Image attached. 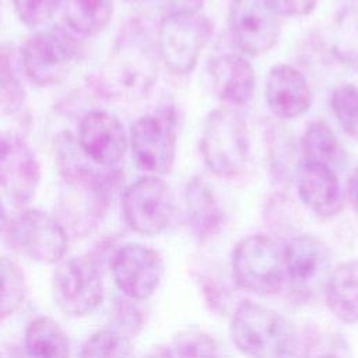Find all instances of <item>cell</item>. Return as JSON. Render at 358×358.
Masks as SVG:
<instances>
[{
    "mask_svg": "<svg viewBox=\"0 0 358 358\" xmlns=\"http://www.w3.org/2000/svg\"><path fill=\"white\" fill-rule=\"evenodd\" d=\"M155 48L138 24H129L116 39L98 74V90L110 99L136 101L157 81Z\"/></svg>",
    "mask_w": 358,
    "mask_h": 358,
    "instance_id": "6da1fadb",
    "label": "cell"
},
{
    "mask_svg": "<svg viewBox=\"0 0 358 358\" xmlns=\"http://www.w3.org/2000/svg\"><path fill=\"white\" fill-rule=\"evenodd\" d=\"M231 336L236 348L248 358H291L296 348L292 324L278 312L250 301L235 308Z\"/></svg>",
    "mask_w": 358,
    "mask_h": 358,
    "instance_id": "7a4b0ae2",
    "label": "cell"
},
{
    "mask_svg": "<svg viewBox=\"0 0 358 358\" xmlns=\"http://www.w3.org/2000/svg\"><path fill=\"white\" fill-rule=\"evenodd\" d=\"M200 150L213 173L222 178L239 175L249 155V131L243 116L232 106L213 109L203 123Z\"/></svg>",
    "mask_w": 358,
    "mask_h": 358,
    "instance_id": "3957f363",
    "label": "cell"
},
{
    "mask_svg": "<svg viewBox=\"0 0 358 358\" xmlns=\"http://www.w3.org/2000/svg\"><path fill=\"white\" fill-rule=\"evenodd\" d=\"M81 45L77 35L62 27H52L28 36L21 46L25 76L36 85L62 83L77 64Z\"/></svg>",
    "mask_w": 358,
    "mask_h": 358,
    "instance_id": "277c9868",
    "label": "cell"
},
{
    "mask_svg": "<svg viewBox=\"0 0 358 358\" xmlns=\"http://www.w3.org/2000/svg\"><path fill=\"white\" fill-rule=\"evenodd\" d=\"M176 131V112L169 105L138 117L131 124L129 136L136 168L145 175L169 173L175 162Z\"/></svg>",
    "mask_w": 358,
    "mask_h": 358,
    "instance_id": "5b68a950",
    "label": "cell"
},
{
    "mask_svg": "<svg viewBox=\"0 0 358 358\" xmlns=\"http://www.w3.org/2000/svg\"><path fill=\"white\" fill-rule=\"evenodd\" d=\"M231 267L236 285L256 295H274L285 281L282 253L273 239L262 234L249 235L236 243Z\"/></svg>",
    "mask_w": 358,
    "mask_h": 358,
    "instance_id": "8992f818",
    "label": "cell"
},
{
    "mask_svg": "<svg viewBox=\"0 0 358 358\" xmlns=\"http://www.w3.org/2000/svg\"><path fill=\"white\" fill-rule=\"evenodd\" d=\"M211 35L213 24L200 13L164 15L158 25L157 48L169 71L189 74Z\"/></svg>",
    "mask_w": 358,
    "mask_h": 358,
    "instance_id": "52a82bcc",
    "label": "cell"
},
{
    "mask_svg": "<svg viewBox=\"0 0 358 358\" xmlns=\"http://www.w3.org/2000/svg\"><path fill=\"white\" fill-rule=\"evenodd\" d=\"M52 294L62 312L73 317L91 315L103 299L99 264L92 257H71L57 264L52 277Z\"/></svg>",
    "mask_w": 358,
    "mask_h": 358,
    "instance_id": "ba28073f",
    "label": "cell"
},
{
    "mask_svg": "<svg viewBox=\"0 0 358 358\" xmlns=\"http://www.w3.org/2000/svg\"><path fill=\"white\" fill-rule=\"evenodd\" d=\"M6 228L8 246L29 260L55 264L66 255L69 243L66 229L59 220L42 210H25Z\"/></svg>",
    "mask_w": 358,
    "mask_h": 358,
    "instance_id": "9c48e42d",
    "label": "cell"
},
{
    "mask_svg": "<svg viewBox=\"0 0 358 358\" xmlns=\"http://www.w3.org/2000/svg\"><path fill=\"white\" fill-rule=\"evenodd\" d=\"M122 211L134 232L155 236L168 227L173 214L171 189L159 176L144 175L124 190Z\"/></svg>",
    "mask_w": 358,
    "mask_h": 358,
    "instance_id": "30bf717a",
    "label": "cell"
},
{
    "mask_svg": "<svg viewBox=\"0 0 358 358\" xmlns=\"http://www.w3.org/2000/svg\"><path fill=\"white\" fill-rule=\"evenodd\" d=\"M285 280L295 295L309 299L324 291L331 273L327 246L316 236L302 234L292 238L282 253Z\"/></svg>",
    "mask_w": 358,
    "mask_h": 358,
    "instance_id": "8fae6325",
    "label": "cell"
},
{
    "mask_svg": "<svg viewBox=\"0 0 358 358\" xmlns=\"http://www.w3.org/2000/svg\"><path fill=\"white\" fill-rule=\"evenodd\" d=\"M110 270L116 287L133 301L148 299L159 287L164 273L157 250L141 243H126L110 256Z\"/></svg>",
    "mask_w": 358,
    "mask_h": 358,
    "instance_id": "7c38bea8",
    "label": "cell"
},
{
    "mask_svg": "<svg viewBox=\"0 0 358 358\" xmlns=\"http://www.w3.org/2000/svg\"><path fill=\"white\" fill-rule=\"evenodd\" d=\"M228 25L236 48L249 56H260L278 41L280 17L267 0H229Z\"/></svg>",
    "mask_w": 358,
    "mask_h": 358,
    "instance_id": "4fadbf2b",
    "label": "cell"
},
{
    "mask_svg": "<svg viewBox=\"0 0 358 358\" xmlns=\"http://www.w3.org/2000/svg\"><path fill=\"white\" fill-rule=\"evenodd\" d=\"M41 180L39 162L17 134L0 130V189L17 206L28 204Z\"/></svg>",
    "mask_w": 358,
    "mask_h": 358,
    "instance_id": "5bb4252c",
    "label": "cell"
},
{
    "mask_svg": "<svg viewBox=\"0 0 358 358\" xmlns=\"http://www.w3.org/2000/svg\"><path fill=\"white\" fill-rule=\"evenodd\" d=\"M77 143L84 154L102 168H115L129 147L122 120L106 110H91L81 119Z\"/></svg>",
    "mask_w": 358,
    "mask_h": 358,
    "instance_id": "9a60e30c",
    "label": "cell"
},
{
    "mask_svg": "<svg viewBox=\"0 0 358 358\" xmlns=\"http://www.w3.org/2000/svg\"><path fill=\"white\" fill-rule=\"evenodd\" d=\"M296 190L317 217L333 218L344 206V192L331 166L302 159L296 166Z\"/></svg>",
    "mask_w": 358,
    "mask_h": 358,
    "instance_id": "2e32d148",
    "label": "cell"
},
{
    "mask_svg": "<svg viewBox=\"0 0 358 358\" xmlns=\"http://www.w3.org/2000/svg\"><path fill=\"white\" fill-rule=\"evenodd\" d=\"M264 96L271 113L280 119H296L305 115L313 102V92L306 78L289 64L270 69Z\"/></svg>",
    "mask_w": 358,
    "mask_h": 358,
    "instance_id": "e0dca14e",
    "label": "cell"
},
{
    "mask_svg": "<svg viewBox=\"0 0 358 358\" xmlns=\"http://www.w3.org/2000/svg\"><path fill=\"white\" fill-rule=\"evenodd\" d=\"M208 71L215 95L228 105H246L253 98L256 74L241 55L224 53L211 59Z\"/></svg>",
    "mask_w": 358,
    "mask_h": 358,
    "instance_id": "ac0fdd59",
    "label": "cell"
},
{
    "mask_svg": "<svg viewBox=\"0 0 358 358\" xmlns=\"http://www.w3.org/2000/svg\"><path fill=\"white\" fill-rule=\"evenodd\" d=\"M110 192L95 187L69 186L60 204L63 228L74 236H85L95 231L106 214Z\"/></svg>",
    "mask_w": 358,
    "mask_h": 358,
    "instance_id": "d6986e66",
    "label": "cell"
},
{
    "mask_svg": "<svg viewBox=\"0 0 358 358\" xmlns=\"http://www.w3.org/2000/svg\"><path fill=\"white\" fill-rule=\"evenodd\" d=\"M185 211L192 234L200 241L214 236L225 218L213 187L200 176L190 179L186 185Z\"/></svg>",
    "mask_w": 358,
    "mask_h": 358,
    "instance_id": "ffe728a7",
    "label": "cell"
},
{
    "mask_svg": "<svg viewBox=\"0 0 358 358\" xmlns=\"http://www.w3.org/2000/svg\"><path fill=\"white\" fill-rule=\"evenodd\" d=\"M323 294L327 308L338 320L358 323V260L334 267Z\"/></svg>",
    "mask_w": 358,
    "mask_h": 358,
    "instance_id": "44dd1931",
    "label": "cell"
},
{
    "mask_svg": "<svg viewBox=\"0 0 358 358\" xmlns=\"http://www.w3.org/2000/svg\"><path fill=\"white\" fill-rule=\"evenodd\" d=\"M24 344L29 358H70L69 337L49 316H38L28 323Z\"/></svg>",
    "mask_w": 358,
    "mask_h": 358,
    "instance_id": "7402d4cb",
    "label": "cell"
},
{
    "mask_svg": "<svg viewBox=\"0 0 358 358\" xmlns=\"http://www.w3.org/2000/svg\"><path fill=\"white\" fill-rule=\"evenodd\" d=\"M64 21L77 36L91 38L102 32L112 20L113 0H63Z\"/></svg>",
    "mask_w": 358,
    "mask_h": 358,
    "instance_id": "603a6c76",
    "label": "cell"
},
{
    "mask_svg": "<svg viewBox=\"0 0 358 358\" xmlns=\"http://www.w3.org/2000/svg\"><path fill=\"white\" fill-rule=\"evenodd\" d=\"M331 53L341 63L358 69V7H345L334 20Z\"/></svg>",
    "mask_w": 358,
    "mask_h": 358,
    "instance_id": "cb8c5ba5",
    "label": "cell"
},
{
    "mask_svg": "<svg viewBox=\"0 0 358 358\" xmlns=\"http://www.w3.org/2000/svg\"><path fill=\"white\" fill-rule=\"evenodd\" d=\"M301 150L305 161L331 166L338 154V141L334 131L323 122H312L301 137Z\"/></svg>",
    "mask_w": 358,
    "mask_h": 358,
    "instance_id": "d4e9b609",
    "label": "cell"
},
{
    "mask_svg": "<svg viewBox=\"0 0 358 358\" xmlns=\"http://www.w3.org/2000/svg\"><path fill=\"white\" fill-rule=\"evenodd\" d=\"M27 295L25 275L17 262L0 256V320L20 309Z\"/></svg>",
    "mask_w": 358,
    "mask_h": 358,
    "instance_id": "484cf974",
    "label": "cell"
},
{
    "mask_svg": "<svg viewBox=\"0 0 358 358\" xmlns=\"http://www.w3.org/2000/svg\"><path fill=\"white\" fill-rule=\"evenodd\" d=\"M169 350L172 358H225L213 336L193 327L176 331Z\"/></svg>",
    "mask_w": 358,
    "mask_h": 358,
    "instance_id": "4316f807",
    "label": "cell"
},
{
    "mask_svg": "<svg viewBox=\"0 0 358 358\" xmlns=\"http://www.w3.org/2000/svg\"><path fill=\"white\" fill-rule=\"evenodd\" d=\"M81 358H134V351L127 336L113 329H102L84 341Z\"/></svg>",
    "mask_w": 358,
    "mask_h": 358,
    "instance_id": "83f0119b",
    "label": "cell"
},
{
    "mask_svg": "<svg viewBox=\"0 0 358 358\" xmlns=\"http://www.w3.org/2000/svg\"><path fill=\"white\" fill-rule=\"evenodd\" d=\"M302 358H354V355L340 333L313 327L303 338Z\"/></svg>",
    "mask_w": 358,
    "mask_h": 358,
    "instance_id": "f1b7e54d",
    "label": "cell"
},
{
    "mask_svg": "<svg viewBox=\"0 0 358 358\" xmlns=\"http://www.w3.org/2000/svg\"><path fill=\"white\" fill-rule=\"evenodd\" d=\"M330 106L341 129L358 140V87L348 83L337 85L331 91Z\"/></svg>",
    "mask_w": 358,
    "mask_h": 358,
    "instance_id": "f546056e",
    "label": "cell"
},
{
    "mask_svg": "<svg viewBox=\"0 0 358 358\" xmlns=\"http://www.w3.org/2000/svg\"><path fill=\"white\" fill-rule=\"evenodd\" d=\"M25 99L24 87L7 52H0V115L18 112Z\"/></svg>",
    "mask_w": 358,
    "mask_h": 358,
    "instance_id": "4dcf8cb0",
    "label": "cell"
},
{
    "mask_svg": "<svg viewBox=\"0 0 358 358\" xmlns=\"http://www.w3.org/2000/svg\"><path fill=\"white\" fill-rule=\"evenodd\" d=\"M137 301L129 299L124 296V299H117L113 305L110 320L113 330L127 336L129 338L136 336L143 324H144V316L141 309L136 303Z\"/></svg>",
    "mask_w": 358,
    "mask_h": 358,
    "instance_id": "1f68e13d",
    "label": "cell"
},
{
    "mask_svg": "<svg viewBox=\"0 0 358 358\" xmlns=\"http://www.w3.org/2000/svg\"><path fill=\"white\" fill-rule=\"evenodd\" d=\"M63 0H11L20 20L28 27H39L48 22Z\"/></svg>",
    "mask_w": 358,
    "mask_h": 358,
    "instance_id": "d6a6232c",
    "label": "cell"
},
{
    "mask_svg": "<svg viewBox=\"0 0 358 358\" xmlns=\"http://www.w3.org/2000/svg\"><path fill=\"white\" fill-rule=\"evenodd\" d=\"M270 8L278 17H305L309 15L315 7L317 0H267Z\"/></svg>",
    "mask_w": 358,
    "mask_h": 358,
    "instance_id": "836d02e7",
    "label": "cell"
},
{
    "mask_svg": "<svg viewBox=\"0 0 358 358\" xmlns=\"http://www.w3.org/2000/svg\"><path fill=\"white\" fill-rule=\"evenodd\" d=\"M165 15L200 13L206 0H157Z\"/></svg>",
    "mask_w": 358,
    "mask_h": 358,
    "instance_id": "e575fe53",
    "label": "cell"
},
{
    "mask_svg": "<svg viewBox=\"0 0 358 358\" xmlns=\"http://www.w3.org/2000/svg\"><path fill=\"white\" fill-rule=\"evenodd\" d=\"M345 192H347V199L351 204L352 211L358 217V166L351 171L347 179L345 185Z\"/></svg>",
    "mask_w": 358,
    "mask_h": 358,
    "instance_id": "d590c367",
    "label": "cell"
},
{
    "mask_svg": "<svg viewBox=\"0 0 358 358\" xmlns=\"http://www.w3.org/2000/svg\"><path fill=\"white\" fill-rule=\"evenodd\" d=\"M141 358H172L169 347H155Z\"/></svg>",
    "mask_w": 358,
    "mask_h": 358,
    "instance_id": "8d00e7d4",
    "label": "cell"
},
{
    "mask_svg": "<svg viewBox=\"0 0 358 358\" xmlns=\"http://www.w3.org/2000/svg\"><path fill=\"white\" fill-rule=\"evenodd\" d=\"M7 213H6V208L0 200V232L7 227Z\"/></svg>",
    "mask_w": 358,
    "mask_h": 358,
    "instance_id": "74e56055",
    "label": "cell"
}]
</instances>
